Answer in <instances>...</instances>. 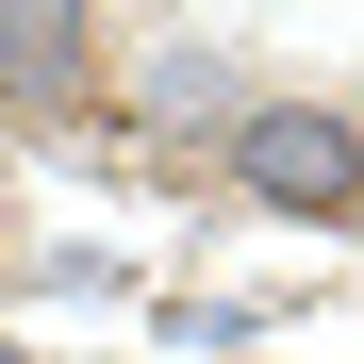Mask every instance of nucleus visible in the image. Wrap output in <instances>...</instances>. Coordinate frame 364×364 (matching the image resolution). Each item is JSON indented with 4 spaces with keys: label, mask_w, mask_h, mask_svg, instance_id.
<instances>
[{
    "label": "nucleus",
    "mask_w": 364,
    "mask_h": 364,
    "mask_svg": "<svg viewBox=\"0 0 364 364\" xmlns=\"http://www.w3.org/2000/svg\"><path fill=\"white\" fill-rule=\"evenodd\" d=\"M100 17H116V0H100Z\"/></svg>",
    "instance_id": "39448f33"
},
{
    "label": "nucleus",
    "mask_w": 364,
    "mask_h": 364,
    "mask_svg": "<svg viewBox=\"0 0 364 364\" xmlns=\"http://www.w3.org/2000/svg\"><path fill=\"white\" fill-rule=\"evenodd\" d=\"M100 100H133V133H232V116H249L265 83L232 67V50H199V33H166V50H133V67H116Z\"/></svg>",
    "instance_id": "7ed1b4c3"
},
{
    "label": "nucleus",
    "mask_w": 364,
    "mask_h": 364,
    "mask_svg": "<svg viewBox=\"0 0 364 364\" xmlns=\"http://www.w3.org/2000/svg\"><path fill=\"white\" fill-rule=\"evenodd\" d=\"M116 50H100V0H0V116L17 133H67V116H100Z\"/></svg>",
    "instance_id": "f03ea898"
},
{
    "label": "nucleus",
    "mask_w": 364,
    "mask_h": 364,
    "mask_svg": "<svg viewBox=\"0 0 364 364\" xmlns=\"http://www.w3.org/2000/svg\"><path fill=\"white\" fill-rule=\"evenodd\" d=\"M215 149H232V199L282 215V232H348L364 215V116L348 100H249Z\"/></svg>",
    "instance_id": "f257e3e1"
},
{
    "label": "nucleus",
    "mask_w": 364,
    "mask_h": 364,
    "mask_svg": "<svg viewBox=\"0 0 364 364\" xmlns=\"http://www.w3.org/2000/svg\"><path fill=\"white\" fill-rule=\"evenodd\" d=\"M0 364H33V348H0Z\"/></svg>",
    "instance_id": "20e7f679"
}]
</instances>
